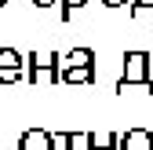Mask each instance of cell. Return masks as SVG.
<instances>
[{
	"instance_id": "obj_3",
	"label": "cell",
	"mask_w": 153,
	"mask_h": 150,
	"mask_svg": "<svg viewBox=\"0 0 153 150\" xmlns=\"http://www.w3.org/2000/svg\"><path fill=\"white\" fill-rule=\"evenodd\" d=\"M26 77V55L18 48H0V84H18Z\"/></svg>"
},
{
	"instance_id": "obj_5",
	"label": "cell",
	"mask_w": 153,
	"mask_h": 150,
	"mask_svg": "<svg viewBox=\"0 0 153 150\" xmlns=\"http://www.w3.org/2000/svg\"><path fill=\"white\" fill-rule=\"evenodd\" d=\"M120 150H153V132L142 124L128 128V132L120 136Z\"/></svg>"
},
{
	"instance_id": "obj_4",
	"label": "cell",
	"mask_w": 153,
	"mask_h": 150,
	"mask_svg": "<svg viewBox=\"0 0 153 150\" xmlns=\"http://www.w3.org/2000/svg\"><path fill=\"white\" fill-rule=\"evenodd\" d=\"M18 150H59V143H55V132H48V128H26L18 136Z\"/></svg>"
},
{
	"instance_id": "obj_1",
	"label": "cell",
	"mask_w": 153,
	"mask_h": 150,
	"mask_svg": "<svg viewBox=\"0 0 153 150\" xmlns=\"http://www.w3.org/2000/svg\"><path fill=\"white\" fill-rule=\"evenodd\" d=\"M153 88V59L146 51H124V73L117 77V92L124 88Z\"/></svg>"
},
{
	"instance_id": "obj_11",
	"label": "cell",
	"mask_w": 153,
	"mask_h": 150,
	"mask_svg": "<svg viewBox=\"0 0 153 150\" xmlns=\"http://www.w3.org/2000/svg\"><path fill=\"white\" fill-rule=\"evenodd\" d=\"M29 4H36V8H51V4H59V0H29Z\"/></svg>"
},
{
	"instance_id": "obj_12",
	"label": "cell",
	"mask_w": 153,
	"mask_h": 150,
	"mask_svg": "<svg viewBox=\"0 0 153 150\" xmlns=\"http://www.w3.org/2000/svg\"><path fill=\"white\" fill-rule=\"evenodd\" d=\"M102 4H106V8H124L128 0H102Z\"/></svg>"
},
{
	"instance_id": "obj_13",
	"label": "cell",
	"mask_w": 153,
	"mask_h": 150,
	"mask_svg": "<svg viewBox=\"0 0 153 150\" xmlns=\"http://www.w3.org/2000/svg\"><path fill=\"white\" fill-rule=\"evenodd\" d=\"M4 4H7V0H0V8H4Z\"/></svg>"
},
{
	"instance_id": "obj_9",
	"label": "cell",
	"mask_w": 153,
	"mask_h": 150,
	"mask_svg": "<svg viewBox=\"0 0 153 150\" xmlns=\"http://www.w3.org/2000/svg\"><path fill=\"white\" fill-rule=\"evenodd\" d=\"M59 4H62V22H69V15H73L76 8H84L88 0H59Z\"/></svg>"
},
{
	"instance_id": "obj_8",
	"label": "cell",
	"mask_w": 153,
	"mask_h": 150,
	"mask_svg": "<svg viewBox=\"0 0 153 150\" xmlns=\"http://www.w3.org/2000/svg\"><path fill=\"white\" fill-rule=\"evenodd\" d=\"M88 150H120V132H109L106 139H95V132H88Z\"/></svg>"
},
{
	"instance_id": "obj_10",
	"label": "cell",
	"mask_w": 153,
	"mask_h": 150,
	"mask_svg": "<svg viewBox=\"0 0 153 150\" xmlns=\"http://www.w3.org/2000/svg\"><path fill=\"white\" fill-rule=\"evenodd\" d=\"M146 11H153V0H135V4L128 8V15H131V18H139V15H146Z\"/></svg>"
},
{
	"instance_id": "obj_7",
	"label": "cell",
	"mask_w": 153,
	"mask_h": 150,
	"mask_svg": "<svg viewBox=\"0 0 153 150\" xmlns=\"http://www.w3.org/2000/svg\"><path fill=\"white\" fill-rule=\"evenodd\" d=\"M62 66H91L95 70V51L91 48H73V51H66Z\"/></svg>"
},
{
	"instance_id": "obj_2",
	"label": "cell",
	"mask_w": 153,
	"mask_h": 150,
	"mask_svg": "<svg viewBox=\"0 0 153 150\" xmlns=\"http://www.w3.org/2000/svg\"><path fill=\"white\" fill-rule=\"evenodd\" d=\"M51 81V84H62V55L59 51H44V55H36L29 51L26 55V81L36 84V81Z\"/></svg>"
},
{
	"instance_id": "obj_6",
	"label": "cell",
	"mask_w": 153,
	"mask_h": 150,
	"mask_svg": "<svg viewBox=\"0 0 153 150\" xmlns=\"http://www.w3.org/2000/svg\"><path fill=\"white\" fill-rule=\"evenodd\" d=\"M95 70L91 66H62V84H91Z\"/></svg>"
}]
</instances>
